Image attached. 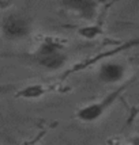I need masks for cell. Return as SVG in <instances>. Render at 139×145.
<instances>
[{
    "mask_svg": "<svg viewBox=\"0 0 139 145\" xmlns=\"http://www.w3.org/2000/svg\"><path fill=\"white\" fill-rule=\"evenodd\" d=\"M126 67L119 61L104 63L98 69V79L105 84H115L126 77Z\"/></svg>",
    "mask_w": 139,
    "mask_h": 145,
    "instance_id": "cell-4",
    "label": "cell"
},
{
    "mask_svg": "<svg viewBox=\"0 0 139 145\" xmlns=\"http://www.w3.org/2000/svg\"><path fill=\"white\" fill-rule=\"evenodd\" d=\"M121 91H123V88L116 89V91H113L112 94H109L108 96H105L102 101L90 103L87 106L79 108V110L76 111L78 120H81L82 122H94V121L100 120L102 115L107 113L108 108L115 103V101L120 96Z\"/></svg>",
    "mask_w": 139,
    "mask_h": 145,
    "instance_id": "cell-2",
    "label": "cell"
},
{
    "mask_svg": "<svg viewBox=\"0 0 139 145\" xmlns=\"http://www.w3.org/2000/svg\"><path fill=\"white\" fill-rule=\"evenodd\" d=\"M42 94H44V87L34 84V86H27L23 89H21L18 92V96L25 99H34V98H40Z\"/></svg>",
    "mask_w": 139,
    "mask_h": 145,
    "instance_id": "cell-6",
    "label": "cell"
},
{
    "mask_svg": "<svg viewBox=\"0 0 139 145\" xmlns=\"http://www.w3.org/2000/svg\"><path fill=\"white\" fill-rule=\"evenodd\" d=\"M63 6L70 8L71 11H75L82 18L90 19L95 15L98 4L93 0H66L63 1Z\"/></svg>",
    "mask_w": 139,
    "mask_h": 145,
    "instance_id": "cell-5",
    "label": "cell"
},
{
    "mask_svg": "<svg viewBox=\"0 0 139 145\" xmlns=\"http://www.w3.org/2000/svg\"><path fill=\"white\" fill-rule=\"evenodd\" d=\"M34 60L38 65L48 71H57L67 63V54L62 52V48L51 39H46L40 45L34 54Z\"/></svg>",
    "mask_w": 139,
    "mask_h": 145,
    "instance_id": "cell-1",
    "label": "cell"
},
{
    "mask_svg": "<svg viewBox=\"0 0 139 145\" xmlns=\"http://www.w3.org/2000/svg\"><path fill=\"white\" fill-rule=\"evenodd\" d=\"M79 35L82 38H86V39H94L98 35L102 34V30L100 26H95V25H90V26H85V27H81L79 30Z\"/></svg>",
    "mask_w": 139,
    "mask_h": 145,
    "instance_id": "cell-7",
    "label": "cell"
},
{
    "mask_svg": "<svg viewBox=\"0 0 139 145\" xmlns=\"http://www.w3.org/2000/svg\"><path fill=\"white\" fill-rule=\"evenodd\" d=\"M30 31L32 26L29 20L19 14H10L1 20V33L8 39H23Z\"/></svg>",
    "mask_w": 139,
    "mask_h": 145,
    "instance_id": "cell-3",
    "label": "cell"
}]
</instances>
